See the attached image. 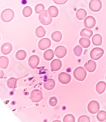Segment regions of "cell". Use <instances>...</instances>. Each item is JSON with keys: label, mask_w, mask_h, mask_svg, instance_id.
<instances>
[{"label": "cell", "mask_w": 106, "mask_h": 122, "mask_svg": "<svg viewBox=\"0 0 106 122\" xmlns=\"http://www.w3.org/2000/svg\"><path fill=\"white\" fill-rule=\"evenodd\" d=\"M16 80L14 78H10V80L8 81V86L10 87H14L15 86V84H16Z\"/></svg>", "instance_id": "cell-34"}, {"label": "cell", "mask_w": 106, "mask_h": 122, "mask_svg": "<svg viewBox=\"0 0 106 122\" xmlns=\"http://www.w3.org/2000/svg\"><path fill=\"white\" fill-rule=\"evenodd\" d=\"M105 79H106V77H105Z\"/></svg>", "instance_id": "cell-38"}, {"label": "cell", "mask_w": 106, "mask_h": 122, "mask_svg": "<svg viewBox=\"0 0 106 122\" xmlns=\"http://www.w3.org/2000/svg\"><path fill=\"white\" fill-rule=\"evenodd\" d=\"M76 16L79 20H82L85 19V17L87 16V12L85 9L80 8L77 11Z\"/></svg>", "instance_id": "cell-16"}, {"label": "cell", "mask_w": 106, "mask_h": 122, "mask_svg": "<svg viewBox=\"0 0 106 122\" xmlns=\"http://www.w3.org/2000/svg\"><path fill=\"white\" fill-rule=\"evenodd\" d=\"M54 53H55V55L57 56L58 58H62L66 55L67 49H66L65 47L59 46H57V48H56Z\"/></svg>", "instance_id": "cell-10"}, {"label": "cell", "mask_w": 106, "mask_h": 122, "mask_svg": "<svg viewBox=\"0 0 106 122\" xmlns=\"http://www.w3.org/2000/svg\"><path fill=\"white\" fill-rule=\"evenodd\" d=\"M35 33H36V36H38L39 38H42L43 36H45V35L46 34V30L42 26H39L36 29Z\"/></svg>", "instance_id": "cell-23"}, {"label": "cell", "mask_w": 106, "mask_h": 122, "mask_svg": "<svg viewBox=\"0 0 106 122\" xmlns=\"http://www.w3.org/2000/svg\"><path fill=\"white\" fill-rule=\"evenodd\" d=\"M55 86V81L53 79H49L45 83V88L48 90H51Z\"/></svg>", "instance_id": "cell-26"}, {"label": "cell", "mask_w": 106, "mask_h": 122, "mask_svg": "<svg viewBox=\"0 0 106 122\" xmlns=\"http://www.w3.org/2000/svg\"><path fill=\"white\" fill-rule=\"evenodd\" d=\"M73 52H74V54H75L76 56L80 57L81 54H82V46H77L75 48H73Z\"/></svg>", "instance_id": "cell-31"}, {"label": "cell", "mask_w": 106, "mask_h": 122, "mask_svg": "<svg viewBox=\"0 0 106 122\" xmlns=\"http://www.w3.org/2000/svg\"><path fill=\"white\" fill-rule=\"evenodd\" d=\"M104 54V50L101 48L96 47L94 48H93L91 51L90 56L91 58L93 60H97L99 58H101Z\"/></svg>", "instance_id": "cell-4"}, {"label": "cell", "mask_w": 106, "mask_h": 122, "mask_svg": "<svg viewBox=\"0 0 106 122\" xmlns=\"http://www.w3.org/2000/svg\"><path fill=\"white\" fill-rule=\"evenodd\" d=\"M32 98L33 100H36V101H39L42 99V93L40 91L36 90L32 92Z\"/></svg>", "instance_id": "cell-29"}, {"label": "cell", "mask_w": 106, "mask_h": 122, "mask_svg": "<svg viewBox=\"0 0 106 122\" xmlns=\"http://www.w3.org/2000/svg\"><path fill=\"white\" fill-rule=\"evenodd\" d=\"M11 51H12V45L10 42H5L1 47V51L4 55L10 54Z\"/></svg>", "instance_id": "cell-14"}, {"label": "cell", "mask_w": 106, "mask_h": 122, "mask_svg": "<svg viewBox=\"0 0 106 122\" xmlns=\"http://www.w3.org/2000/svg\"><path fill=\"white\" fill-rule=\"evenodd\" d=\"M84 66H85V69L88 72H93L96 68V63H95V61L93 60H88V62L85 64Z\"/></svg>", "instance_id": "cell-12"}, {"label": "cell", "mask_w": 106, "mask_h": 122, "mask_svg": "<svg viewBox=\"0 0 106 122\" xmlns=\"http://www.w3.org/2000/svg\"><path fill=\"white\" fill-rule=\"evenodd\" d=\"M105 89H106V83L104 81L99 82L96 84V92H97V93H99V94H102L105 92Z\"/></svg>", "instance_id": "cell-17"}, {"label": "cell", "mask_w": 106, "mask_h": 122, "mask_svg": "<svg viewBox=\"0 0 106 122\" xmlns=\"http://www.w3.org/2000/svg\"><path fill=\"white\" fill-rule=\"evenodd\" d=\"M62 61L59 59H55L53 60H52V62L51 63V71H58L62 68Z\"/></svg>", "instance_id": "cell-13"}, {"label": "cell", "mask_w": 106, "mask_h": 122, "mask_svg": "<svg viewBox=\"0 0 106 122\" xmlns=\"http://www.w3.org/2000/svg\"><path fill=\"white\" fill-rule=\"evenodd\" d=\"M99 121L103 122L106 120V112L105 111H99L96 116Z\"/></svg>", "instance_id": "cell-28"}, {"label": "cell", "mask_w": 106, "mask_h": 122, "mask_svg": "<svg viewBox=\"0 0 106 122\" xmlns=\"http://www.w3.org/2000/svg\"><path fill=\"white\" fill-rule=\"evenodd\" d=\"M53 2L57 4V5H63V4H65L67 0H53Z\"/></svg>", "instance_id": "cell-36"}, {"label": "cell", "mask_w": 106, "mask_h": 122, "mask_svg": "<svg viewBox=\"0 0 106 122\" xmlns=\"http://www.w3.org/2000/svg\"><path fill=\"white\" fill-rule=\"evenodd\" d=\"M40 59L38 56L36 55H33L31 56L29 60H28V64L30 66V68L32 69H36L37 66H38L39 63Z\"/></svg>", "instance_id": "cell-11"}, {"label": "cell", "mask_w": 106, "mask_h": 122, "mask_svg": "<svg viewBox=\"0 0 106 122\" xmlns=\"http://www.w3.org/2000/svg\"><path fill=\"white\" fill-rule=\"evenodd\" d=\"M105 122H106V121H105Z\"/></svg>", "instance_id": "cell-39"}, {"label": "cell", "mask_w": 106, "mask_h": 122, "mask_svg": "<svg viewBox=\"0 0 106 122\" xmlns=\"http://www.w3.org/2000/svg\"><path fill=\"white\" fill-rule=\"evenodd\" d=\"M96 25V20L95 18L92 16H86L85 19L84 20V25L85 28L91 29Z\"/></svg>", "instance_id": "cell-6"}, {"label": "cell", "mask_w": 106, "mask_h": 122, "mask_svg": "<svg viewBox=\"0 0 106 122\" xmlns=\"http://www.w3.org/2000/svg\"><path fill=\"white\" fill-rule=\"evenodd\" d=\"M57 99L55 97H53L50 99V104H51V106H55L56 104H57Z\"/></svg>", "instance_id": "cell-35"}, {"label": "cell", "mask_w": 106, "mask_h": 122, "mask_svg": "<svg viewBox=\"0 0 106 122\" xmlns=\"http://www.w3.org/2000/svg\"><path fill=\"white\" fill-rule=\"evenodd\" d=\"M14 17V12L11 9H5L1 14V19L5 22H9Z\"/></svg>", "instance_id": "cell-2"}, {"label": "cell", "mask_w": 106, "mask_h": 122, "mask_svg": "<svg viewBox=\"0 0 106 122\" xmlns=\"http://www.w3.org/2000/svg\"><path fill=\"white\" fill-rule=\"evenodd\" d=\"M48 11L50 16H51L52 18L57 17L59 14V10L57 7H55V6H51V7L48 8Z\"/></svg>", "instance_id": "cell-22"}, {"label": "cell", "mask_w": 106, "mask_h": 122, "mask_svg": "<svg viewBox=\"0 0 106 122\" xmlns=\"http://www.w3.org/2000/svg\"><path fill=\"white\" fill-rule=\"evenodd\" d=\"M73 76L79 81H83L86 78L87 76V72L86 69L82 66H79L75 69L73 71Z\"/></svg>", "instance_id": "cell-1"}, {"label": "cell", "mask_w": 106, "mask_h": 122, "mask_svg": "<svg viewBox=\"0 0 106 122\" xmlns=\"http://www.w3.org/2000/svg\"><path fill=\"white\" fill-rule=\"evenodd\" d=\"M80 35L82 37H87V38H91L93 36V30H91L89 28H83L80 32Z\"/></svg>", "instance_id": "cell-18"}, {"label": "cell", "mask_w": 106, "mask_h": 122, "mask_svg": "<svg viewBox=\"0 0 106 122\" xmlns=\"http://www.w3.org/2000/svg\"><path fill=\"white\" fill-rule=\"evenodd\" d=\"M22 14L24 17H28L30 16L31 14H32V8L29 6H27V7H24L23 10H22Z\"/></svg>", "instance_id": "cell-27"}, {"label": "cell", "mask_w": 106, "mask_h": 122, "mask_svg": "<svg viewBox=\"0 0 106 122\" xmlns=\"http://www.w3.org/2000/svg\"><path fill=\"white\" fill-rule=\"evenodd\" d=\"M62 33L60 31H58V30H57V31H54L52 34H51V38L53 41L55 42H59L61 40H62Z\"/></svg>", "instance_id": "cell-25"}, {"label": "cell", "mask_w": 106, "mask_h": 122, "mask_svg": "<svg viewBox=\"0 0 106 122\" xmlns=\"http://www.w3.org/2000/svg\"><path fill=\"white\" fill-rule=\"evenodd\" d=\"M102 36L100 34H95L93 36V38H92V42L94 46H100L102 44Z\"/></svg>", "instance_id": "cell-15"}, {"label": "cell", "mask_w": 106, "mask_h": 122, "mask_svg": "<svg viewBox=\"0 0 106 122\" xmlns=\"http://www.w3.org/2000/svg\"><path fill=\"white\" fill-rule=\"evenodd\" d=\"M99 104L96 101H91L88 105V110L91 114H95L99 112Z\"/></svg>", "instance_id": "cell-7"}, {"label": "cell", "mask_w": 106, "mask_h": 122, "mask_svg": "<svg viewBox=\"0 0 106 122\" xmlns=\"http://www.w3.org/2000/svg\"><path fill=\"white\" fill-rule=\"evenodd\" d=\"M63 122H75V117L71 114H68L65 115L63 119Z\"/></svg>", "instance_id": "cell-32"}, {"label": "cell", "mask_w": 106, "mask_h": 122, "mask_svg": "<svg viewBox=\"0 0 106 122\" xmlns=\"http://www.w3.org/2000/svg\"><path fill=\"white\" fill-rule=\"evenodd\" d=\"M89 8L93 12H99L102 8V2L100 0H91L89 2Z\"/></svg>", "instance_id": "cell-5"}, {"label": "cell", "mask_w": 106, "mask_h": 122, "mask_svg": "<svg viewBox=\"0 0 106 122\" xmlns=\"http://www.w3.org/2000/svg\"><path fill=\"white\" fill-rule=\"evenodd\" d=\"M79 42L80 46L85 48H88L91 46V41H90L89 38H87V37H82L79 40Z\"/></svg>", "instance_id": "cell-20"}, {"label": "cell", "mask_w": 106, "mask_h": 122, "mask_svg": "<svg viewBox=\"0 0 106 122\" xmlns=\"http://www.w3.org/2000/svg\"><path fill=\"white\" fill-rule=\"evenodd\" d=\"M55 55V53L51 49H47L44 54H43V57L45 60H51Z\"/></svg>", "instance_id": "cell-19"}, {"label": "cell", "mask_w": 106, "mask_h": 122, "mask_svg": "<svg viewBox=\"0 0 106 122\" xmlns=\"http://www.w3.org/2000/svg\"><path fill=\"white\" fill-rule=\"evenodd\" d=\"M9 64V60L7 57L2 56L0 57V68L6 69L8 66Z\"/></svg>", "instance_id": "cell-21"}, {"label": "cell", "mask_w": 106, "mask_h": 122, "mask_svg": "<svg viewBox=\"0 0 106 122\" xmlns=\"http://www.w3.org/2000/svg\"><path fill=\"white\" fill-rule=\"evenodd\" d=\"M51 46V40L48 38H43L38 43V47L40 50H45L50 48Z\"/></svg>", "instance_id": "cell-8"}, {"label": "cell", "mask_w": 106, "mask_h": 122, "mask_svg": "<svg viewBox=\"0 0 106 122\" xmlns=\"http://www.w3.org/2000/svg\"><path fill=\"white\" fill-rule=\"evenodd\" d=\"M78 122H90V118L88 115H82L79 118Z\"/></svg>", "instance_id": "cell-33"}, {"label": "cell", "mask_w": 106, "mask_h": 122, "mask_svg": "<svg viewBox=\"0 0 106 122\" xmlns=\"http://www.w3.org/2000/svg\"><path fill=\"white\" fill-rule=\"evenodd\" d=\"M44 10H45V6L43 5L42 4H38V5H36V7H35V12H36V14H40Z\"/></svg>", "instance_id": "cell-30"}, {"label": "cell", "mask_w": 106, "mask_h": 122, "mask_svg": "<svg viewBox=\"0 0 106 122\" xmlns=\"http://www.w3.org/2000/svg\"><path fill=\"white\" fill-rule=\"evenodd\" d=\"M3 75H4V73H3V71L0 69V77H2V76H3Z\"/></svg>", "instance_id": "cell-37"}, {"label": "cell", "mask_w": 106, "mask_h": 122, "mask_svg": "<svg viewBox=\"0 0 106 122\" xmlns=\"http://www.w3.org/2000/svg\"><path fill=\"white\" fill-rule=\"evenodd\" d=\"M39 20L40 22L44 25H48L52 22V17L50 16L48 11H43L39 14Z\"/></svg>", "instance_id": "cell-3"}, {"label": "cell", "mask_w": 106, "mask_h": 122, "mask_svg": "<svg viewBox=\"0 0 106 122\" xmlns=\"http://www.w3.org/2000/svg\"><path fill=\"white\" fill-rule=\"evenodd\" d=\"M27 56V53L24 50H19L16 53V58L19 60H23L25 59Z\"/></svg>", "instance_id": "cell-24"}, {"label": "cell", "mask_w": 106, "mask_h": 122, "mask_svg": "<svg viewBox=\"0 0 106 122\" xmlns=\"http://www.w3.org/2000/svg\"><path fill=\"white\" fill-rule=\"evenodd\" d=\"M59 81L62 84H67L71 80V76L65 72H62L58 76Z\"/></svg>", "instance_id": "cell-9"}]
</instances>
